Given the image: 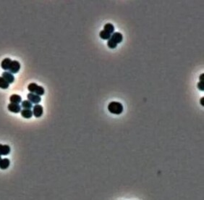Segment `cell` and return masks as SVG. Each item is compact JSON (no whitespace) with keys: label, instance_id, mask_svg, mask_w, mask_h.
Instances as JSON below:
<instances>
[{"label":"cell","instance_id":"obj_18","mask_svg":"<svg viewBox=\"0 0 204 200\" xmlns=\"http://www.w3.org/2000/svg\"><path fill=\"white\" fill-rule=\"evenodd\" d=\"M37 86H38V85H37L36 83H31L28 86V91H30V93H33V94H34Z\"/></svg>","mask_w":204,"mask_h":200},{"label":"cell","instance_id":"obj_5","mask_svg":"<svg viewBox=\"0 0 204 200\" xmlns=\"http://www.w3.org/2000/svg\"><path fill=\"white\" fill-rule=\"evenodd\" d=\"M110 39L112 40V41H113L115 44H118L123 41V34L119 33V32H114V33H112V35L111 36Z\"/></svg>","mask_w":204,"mask_h":200},{"label":"cell","instance_id":"obj_10","mask_svg":"<svg viewBox=\"0 0 204 200\" xmlns=\"http://www.w3.org/2000/svg\"><path fill=\"white\" fill-rule=\"evenodd\" d=\"M10 101L11 103L20 105V103L22 102V98H21V96H19L18 94H12V95L10 96Z\"/></svg>","mask_w":204,"mask_h":200},{"label":"cell","instance_id":"obj_20","mask_svg":"<svg viewBox=\"0 0 204 200\" xmlns=\"http://www.w3.org/2000/svg\"><path fill=\"white\" fill-rule=\"evenodd\" d=\"M197 87L200 91H203V87H204V82L203 81H200L198 83Z\"/></svg>","mask_w":204,"mask_h":200},{"label":"cell","instance_id":"obj_2","mask_svg":"<svg viewBox=\"0 0 204 200\" xmlns=\"http://www.w3.org/2000/svg\"><path fill=\"white\" fill-rule=\"evenodd\" d=\"M20 69H21V64H20L19 62L17 61V60H13L10 64L8 70L10 73L15 74L18 73Z\"/></svg>","mask_w":204,"mask_h":200},{"label":"cell","instance_id":"obj_15","mask_svg":"<svg viewBox=\"0 0 204 200\" xmlns=\"http://www.w3.org/2000/svg\"><path fill=\"white\" fill-rule=\"evenodd\" d=\"M111 36H112V34L109 33L108 32L105 31H101V32L99 33V36L100 38H101L103 40H109L111 38Z\"/></svg>","mask_w":204,"mask_h":200},{"label":"cell","instance_id":"obj_7","mask_svg":"<svg viewBox=\"0 0 204 200\" xmlns=\"http://www.w3.org/2000/svg\"><path fill=\"white\" fill-rule=\"evenodd\" d=\"M1 77L8 83H12L14 82V80H15V78H14L13 75L12 73H10V72H7V71H4L2 73Z\"/></svg>","mask_w":204,"mask_h":200},{"label":"cell","instance_id":"obj_3","mask_svg":"<svg viewBox=\"0 0 204 200\" xmlns=\"http://www.w3.org/2000/svg\"><path fill=\"white\" fill-rule=\"evenodd\" d=\"M33 115L35 117H40L42 116L43 113H44V109L43 107L40 105H35V106L33 107Z\"/></svg>","mask_w":204,"mask_h":200},{"label":"cell","instance_id":"obj_9","mask_svg":"<svg viewBox=\"0 0 204 200\" xmlns=\"http://www.w3.org/2000/svg\"><path fill=\"white\" fill-rule=\"evenodd\" d=\"M12 60L10 58H5L1 61V68H2L4 70H8L9 68H10V64H11Z\"/></svg>","mask_w":204,"mask_h":200},{"label":"cell","instance_id":"obj_16","mask_svg":"<svg viewBox=\"0 0 204 200\" xmlns=\"http://www.w3.org/2000/svg\"><path fill=\"white\" fill-rule=\"evenodd\" d=\"M10 83H7L2 77H0V88L2 89H7L9 88Z\"/></svg>","mask_w":204,"mask_h":200},{"label":"cell","instance_id":"obj_6","mask_svg":"<svg viewBox=\"0 0 204 200\" xmlns=\"http://www.w3.org/2000/svg\"><path fill=\"white\" fill-rule=\"evenodd\" d=\"M10 147L7 144H0V156H5L10 154Z\"/></svg>","mask_w":204,"mask_h":200},{"label":"cell","instance_id":"obj_21","mask_svg":"<svg viewBox=\"0 0 204 200\" xmlns=\"http://www.w3.org/2000/svg\"><path fill=\"white\" fill-rule=\"evenodd\" d=\"M203 75L204 74H201V75H200V78H199V79H200V81H203Z\"/></svg>","mask_w":204,"mask_h":200},{"label":"cell","instance_id":"obj_23","mask_svg":"<svg viewBox=\"0 0 204 200\" xmlns=\"http://www.w3.org/2000/svg\"><path fill=\"white\" fill-rule=\"evenodd\" d=\"M1 159H1V156H0V162H1Z\"/></svg>","mask_w":204,"mask_h":200},{"label":"cell","instance_id":"obj_11","mask_svg":"<svg viewBox=\"0 0 204 200\" xmlns=\"http://www.w3.org/2000/svg\"><path fill=\"white\" fill-rule=\"evenodd\" d=\"M21 116L23 117L25 119H29L33 116V112L31 111V110H26V109H23L21 111Z\"/></svg>","mask_w":204,"mask_h":200},{"label":"cell","instance_id":"obj_1","mask_svg":"<svg viewBox=\"0 0 204 200\" xmlns=\"http://www.w3.org/2000/svg\"><path fill=\"white\" fill-rule=\"evenodd\" d=\"M108 110L114 115H120L123 112V106L118 102H111L108 105Z\"/></svg>","mask_w":204,"mask_h":200},{"label":"cell","instance_id":"obj_22","mask_svg":"<svg viewBox=\"0 0 204 200\" xmlns=\"http://www.w3.org/2000/svg\"><path fill=\"white\" fill-rule=\"evenodd\" d=\"M203 100H204V98L203 97H202L201 99H200V105H202V106H203L204 105V102H203Z\"/></svg>","mask_w":204,"mask_h":200},{"label":"cell","instance_id":"obj_12","mask_svg":"<svg viewBox=\"0 0 204 200\" xmlns=\"http://www.w3.org/2000/svg\"><path fill=\"white\" fill-rule=\"evenodd\" d=\"M10 159H8L7 158L2 159L1 160V162H0V169H1V170H6L10 166Z\"/></svg>","mask_w":204,"mask_h":200},{"label":"cell","instance_id":"obj_8","mask_svg":"<svg viewBox=\"0 0 204 200\" xmlns=\"http://www.w3.org/2000/svg\"><path fill=\"white\" fill-rule=\"evenodd\" d=\"M7 108H8L9 111L14 113H18L21 111V106H20V105H17V104H9Z\"/></svg>","mask_w":204,"mask_h":200},{"label":"cell","instance_id":"obj_4","mask_svg":"<svg viewBox=\"0 0 204 200\" xmlns=\"http://www.w3.org/2000/svg\"><path fill=\"white\" fill-rule=\"evenodd\" d=\"M27 99L29 102H31L32 104H35L38 105L40 102L41 101V98L40 96L36 95V94H33V93H29L27 95Z\"/></svg>","mask_w":204,"mask_h":200},{"label":"cell","instance_id":"obj_14","mask_svg":"<svg viewBox=\"0 0 204 200\" xmlns=\"http://www.w3.org/2000/svg\"><path fill=\"white\" fill-rule=\"evenodd\" d=\"M21 107H23L26 110H31V108L33 107V105L28 100H24L21 102Z\"/></svg>","mask_w":204,"mask_h":200},{"label":"cell","instance_id":"obj_19","mask_svg":"<svg viewBox=\"0 0 204 200\" xmlns=\"http://www.w3.org/2000/svg\"><path fill=\"white\" fill-rule=\"evenodd\" d=\"M107 46L108 47L110 48V49H115V48L117 47V44H115V43H114L113 41H112L111 39H109L107 42Z\"/></svg>","mask_w":204,"mask_h":200},{"label":"cell","instance_id":"obj_17","mask_svg":"<svg viewBox=\"0 0 204 200\" xmlns=\"http://www.w3.org/2000/svg\"><path fill=\"white\" fill-rule=\"evenodd\" d=\"M44 93H45V90H44V87H42V86H37L36 89H35V93H34V94H36V95L38 96H42L44 95Z\"/></svg>","mask_w":204,"mask_h":200},{"label":"cell","instance_id":"obj_13","mask_svg":"<svg viewBox=\"0 0 204 200\" xmlns=\"http://www.w3.org/2000/svg\"><path fill=\"white\" fill-rule=\"evenodd\" d=\"M103 31L108 32L109 33L112 34L114 32V26L111 23H106L103 26Z\"/></svg>","mask_w":204,"mask_h":200}]
</instances>
